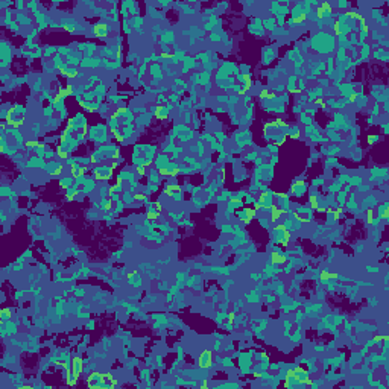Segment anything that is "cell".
<instances>
[{
	"label": "cell",
	"mask_w": 389,
	"mask_h": 389,
	"mask_svg": "<svg viewBox=\"0 0 389 389\" xmlns=\"http://www.w3.org/2000/svg\"><path fill=\"white\" fill-rule=\"evenodd\" d=\"M280 208L278 207H272V222H277L278 218H280Z\"/></svg>",
	"instance_id": "obj_6"
},
{
	"label": "cell",
	"mask_w": 389,
	"mask_h": 389,
	"mask_svg": "<svg viewBox=\"0 0 389 389\" xmlns=\"http://www.w3.org/2000/svg\"><path fill=\"white\" fill-rule=\"evenodd\" d=\"M71 371L78 375H81L82 372V359L81 357H75L73 359V366H71Z\"/></svg>",
	"instance_id": "obj_4"
},
{
	"label": "cell",
	"mask_w": 389,
	"mask_h": 389,
	"mask_svg": "<svg viewBox=\"0 0 389 389\" xmlns=\"http://www.w3.org/2000/svg\"><path fill=\"white\" fill-rule=\"evenodd\" d=\"M304 20H306V15H304V14H301V15H298V17H295V18H294V20H292V22H290V23H294V25H298V23H303V22H304Z\"/></svg>",
	"instance_id": "obj_7"
},
{
	"label": "cell",
	"mask_w": 389,
	"mask_h": 389,
	"mask_svg": "<svg viewBox=\"0 0 389 389\" xmlns=\"http://www.w3.org/2000/svg\"><path fill=\"white\" fill-rule=\"evenodd\" d=\"M134 198H135V199H138V201H143V199H145V196H141V194H135Z\"/></svg>",
	"instance_id": "obj_10"
},
{
	"label": "cell",
	"mask_w": 389,
	"mask_h": 389,
	"mask_svg": "<svg viewBox=\"0 0 389 389\" xmlns=\"http://www.w3.org/2000/svg\"><path fill=\"white\" fill-rule=\"evenodd\" d=\"M211 363H213V353L211 351H204L199 356V365L202 368H210Z\"/></svg>",
	"instance_id": "obj_1"
},
{
	"label": "cell",
	"mask_w": 389,
	"mask_h": 389,
	"mask_svg": "<svg viewBox=\"0 0 389 389\" xmlns=\"http://www.w3.org/2000/svg\"><path fill=\"white\" fill-rule=\"evenodd\" d=\"M271 261H272L274 264H283V263H286V255H284V254H280V252H272Z\"/></svg>",
	"instance_id": "obj_3"
},
{
	"label": "cell",
	"mask_w": 389,
	"mask_h": 389,
	"mask_svg": "<svg viewBox=\"0 0 389 389\" xmlns=\"http://www.w3.org/2000/svg\"><path fill=\"white\" fill-rule=\"evenodd\" d=\"M368 222H369V224L372 222V211H371V210L368 211Z\"/></svg>",
	"instance_id": "obj_9"
},
{
	"label": "cell",
	"mask_w": 389,
	"mask_h": 389,
	"mask_svg": "<svg viewBox=\"0 0 389 389\" xmlns=\"http://www.w3.org/2000/svg\"><path fill=\"white\" fill-rule=\"evenodd\" d=\"M22 123H23V120H15V122L12 123V126H14V128H18V126H22Z\"/></svg>",
	"instance_id": "obj_8"
},
{
	"label": "cell",
	"mask_w": 389,
	"mask_h": 389,
	"mask_svg": "<svg viewBox=\"0 0 389 389\" xmlns=\"http://www.w3.org/2000/svg\"><path fill=\"white\" fill-rule=\"evenodd\" d=\"M93 32H94L97 37H105V34L108 32V26H107L105 23H97V25H94Z\"/></svg>",
	"instance_id": "obj_2"
},
{
	"label": "cell",
	"mask_w": 389,
	"mask_h": 389,
	"mask_svg": "<svg viewBox=\"0 0 389 389\" xmlns=\"http://www.w3.org/2000/svg\"><path fill=\"white\" fill-rule=\"evenodd\" d=\"M78 378H79V375L78 374H75L73 371H70L68 372V377H67V383L71 386V384H76L78 383Z\"/></svg>",
	"instance_id": "obj_5"
}]
</instances>
